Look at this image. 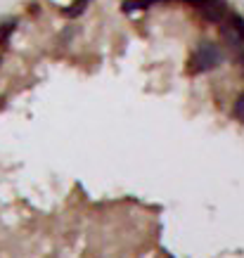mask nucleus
I'll return each instance as SVG.
<instances>
[{"label": "nucleus", "mask_w": 244, "mask_h": 258, "mask_svg": "<svg viewBox=\"0 0 244 258\" xmlns=\"http://www.w3.org/2000/svg\"><path fill=\"white\" fill-rule=\"evenodd\" d=\"M221 59H223L221 50L213 45V43H209V40H202L195 47L192 57H190V71L192 74H206V71L216 69L221 64Z\"/></svg>", "instance_id": "f257e3e1"}, {"label": "nucleus", "mask_w": 244, "mask_h": 258, "mask_svg": "<svg viewBox=\"0 0 244 258\" xmlns=\"http://www.w3.org/2000/svg\"><path fill=\"white\" fill-rule=\"evenodd\" d=\"M221 33L225 43L232 47H244V19L239 15H230L221 22Z\"/></svg>", "instance_id": "f03ea898"}, {"label": "nucleus", "mask_w": 244, "mask_h": 258, "mask_svg": "<svg viewBox=\"0 0 244 258\" xmlns=\"http://www.w3.org/2000/svg\"><path fill=\"white\" fill-rule=\"evenodd\" d=\"M232 114H235V118L237 121H242L244 123V93L239 95V97H237L235 100V107H232Z\"/></svg>", "instance_id": "423d86ee"}, {"label": "nucleus", "mask_w": 244, "mask_h": 258, "mask_svg": "<svg viewBox=\"0 0 244 258\" xmlns=\"http://www.w3.org/2000/svg\"><path fill=\"white\" fill-rule=\"evenodd\" d=\"M12 31H15V22L0 24V45H5V43H8V38L12 36Z\"/></svg>", "instance_id": "39448f33"}, {"label": "nucleus", "mask_w": 244, "mask_h": 258, "mask_svg": "<svg viewBox=\"0 0 244 258\" xmlns=\"http://www.w3.org/2000/svg\"><path fill=\"white\" fill-rule=\"evenodd\" d=\"M88 3H90V0H74L69 8L64 10V15H67V17H79V15H83V10L88 8Z\"/></svg>", "instance_id": "20e7f679"}, {"label": "nucleus", "mask_w": 244, "mask_h": 258, "mask_svg": "<svg viewBox=\"0 0 244 258\" xmlns=\"http://www.w3.org/2000/svg\"><path fill=\"white\" fill-rule=\"evenodd\" d=\"M199 5V15L204 17L206 22L221 24L225 17H228V8L223 0H197Z\"/></svg>", "instance_id": "7ed1b4c3"}]
</instances>
